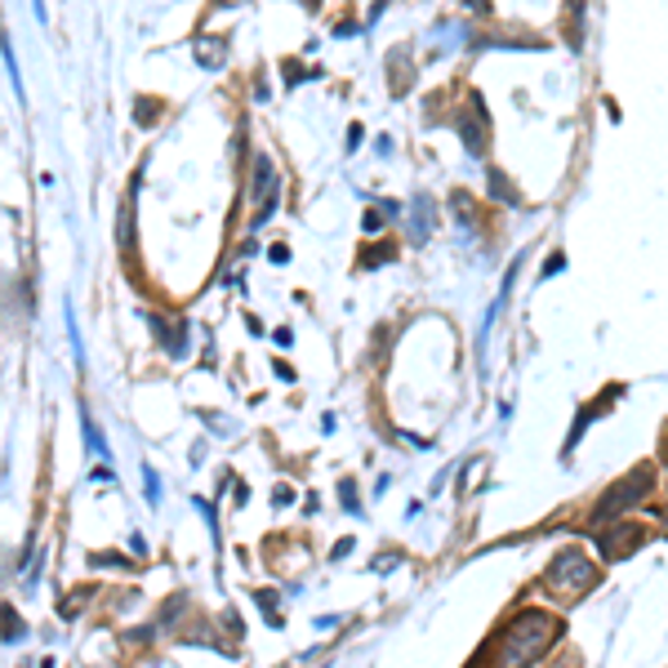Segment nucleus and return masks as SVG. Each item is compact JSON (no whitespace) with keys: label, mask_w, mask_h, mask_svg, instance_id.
Wrapping results in <instances>:
<instances>
[{"label":"nucleus","mask_w":668,"mask_h":668,"mask_svg":"<svg viewBox=\"0 0 668 668\" xmlns=\"http://www.w3.org/2000/svg\"><path fill=\"white\" fill-rule=\"evenodd\" d=\"M562 637V620L549 611H521L495 642V668H530Z\"/></svg>","instance_id":"f257e3e1"},{"label":"nucleus","mask_w":668,"mask_h":668,"mask_svg":"<svg viewBox=\"0 0 668 668\" xmlns=\"http://www.w3.org/2000/svg\"><path fill=\"white\" fill-rule=\"evenodd\" d=\"M655 491V468L650 463H642V468H633L629 477H620L607 495L597 499V512H592V521H620L629 508H637L646 495Z\"/></svg>","instance_id":"f03ea898"},{"label":"nucleus","mask_w":668,"mask_h":668,"mask_svg":"<svg viewBox=\"0 0 668 668\" xmlns=\"http://www.w3.org/2000/svg\"><path fill=\"white\" fill-rule=\"evenodd\" d=\"M592 584H597V566L579 549H562L544 571V588H553L562 597H584V592H592Z\"/></svg>","instance_id":"7ed1b4c3"},{"label":"nucleus","mask_w":668,"mask_h":668,"mask_svg":"<svg viewBox=\"0 0 668 668\" xmlns=\"http://www.w3.org/2000/svg\"><path fill=\"white\" fill-rule=\"evenodd\" d=\"M642 540H646V530H642L637 521H620V526H607V530L597 534V549H601V557L620 562V557H629Z\"/></svg>","instance_id":"20e7f679"},{"label":"nucleus","mask_w":668,"mask_h":668,"mask_svg":"<svg viewBox=\"0 0 668 668\" xmlns=\"http://www.w3.org/2000/svg\"><path fill=\"white\" fill-rule=\"evenodd\" d=\"M428 232H433V200L428 196H415L411 200V237L424 241Z\"/></svg>","instance_id":"39448f33"},{"label":"nucleus","mask_w":668,"mask_h":668,"mask_svg":"<svg viewBox=\"0 0 668 668\" xmlns=\"http://www.w3.org/2000/svg\"><path fill=\"white\" fill-rule=\"evenodd\" d=\"M81 428H85V441H90V450H94V454H107V441H103V433L94 428L90 411H81ZM107 459H112V454H107Z\"/></svg>","instance_id":"423d86ee"},{"label":"nucleus","mask_w":668,"mask_h":668,"mask_svg":"<svg viewBox=\"0 0 668 668\" xmlns=\"http://www.w3.org/2000/svg\"><path fill=\"white\" fill-rule=\"evenodd\" d=\"M339 499L348 504V512H361V495H357V486H353V482H344V486H339Z\"/></svg>","instance_id":"0eeeda50"},{"label":"nucleus","mask_w":668,"mask_h":668,"mask_svg":"<svg viewBox=\"0 0 668 668\" xmlns=\"http://www.w3.org/2000/svg\"><path fill=\"white\" fill-rule=\"evenodd\" d=\"M0 620H5V637H10V642H14V637H23V624H14L19 615H14L10 607H5V611H0Z\"/></svg>","instance_id":"6e6552de"},{"label":"nucleus","mask_w":668,"mask_h":668,"mask_svg":"<svg viewBox=\"0 0 668 668\" xmlns=\"http://www.w3.org/2000/svg\"><path fill=\"white\" fill-rule=\"evenodd\" d=\"M388 254H392V245H379V250H366L361 263H366V267H379V258H388Z\"/></svg>","instance_id":"1a4fd4ad"},{"label":"nucleus","mask_w":668,"mask_h":668,"mask_svg":"<svg viewBox=\"0 0 668 668\" xmlns=\"http://www.w3.org/2000/svg\"><path fill=\"white\" fill-rule=\"evenodd\" d=\"M562 267H566V258H562V254H553V258L544 263V277H557V273H562Z\"/></svg>","instance_id":"9d476101"},{"label":"nucleus","mask_w":668,"mask_h":668,"mask_svg":"<svg viewBox=\"0 0 668 668\" xmlns=\"http://www.w3.org/2000/svg\"><path fill=\"white\" fill-rule=\"evenodd\" d=\"M290 499H295V491H290V486H277V491H273V504H277V508H281V504H290Z\"/></svg>","instance_id":"9b49d317"},{"label":"nucleus","mask_w":668,"mask_h":668,"mask_svg":"<svg viewBox=\"0 0 668 668\" xmlns=\"http://www.w3.org/2000/svg\"><path fill=\"white\" fill-rule=\"evenodd\" d=\"M267 258H273V263H290V250L286 245H273V250H267Z\"/></svg>","instance_id":"f8f14e48"}]
</instances>
